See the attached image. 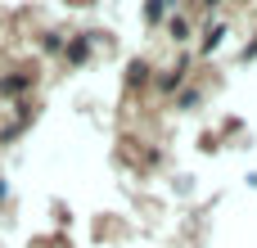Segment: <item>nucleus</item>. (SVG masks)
<instances>
[{
  "instance_id": "f257e3e1",
  "label": "nucleus",
  "mask_w": 257,
  "mask_h": 248,
  "mask_svg": "<svg viewBox=\"0 0 257 248\" xmlns=\"http://www.w3.org/2000/svg\"><path fill=\"white\" fill-rule=\"evenodd\" d=\"M27 86H32V77H27V72H18V77H5V81H0V90H5V95H18V90H27Z\"/></svg>"
},
{
  "instance_id": "f03ea898",
  "label": "nucleus",
  "mask_w": 257,
  "mask_h": 248,
  "mask_svg": "<svg viewBox=\"0 0 257 248\" xmlns=\"http://www.w3.org/2000/svg\"><path fill=\"white\" fill-rule=\"evenodd\" d=\"M86 54H90V41H86V36H81V41H72V45H68V59H72V63H81V59H86Z\"/></svg>"
},
{
  "instance_id": "7ed1b4c3",
  "label": "nucleus",
  "mask_w": 257,
  "mask_h": 248,
  "mask_svg": "<svg viewBox=\"0 0 257 248\" xmlns=\"http://www.w3.org/2000/svg\"><path fill=\"white\" fill-rule=\"evenodd\" d=\"M221 36H226V27H212V32L203 36V50H217V45H221Z\"/></svg>"
},
{
  "instance_id": "20e7f679",
  "label": "nucleus",
  "mask_w": 257,
  "mask_h": 248,
  "mask_svg": "<svg viewBox=\"0 0 257 248\" xmlns=\"http://www.w3.org/2000/svg\"><path fill=\"white\" fill-rule=\"evenodd\" d=\"M145 77H149V68H145V63H140V59H136V63H131V68H126V81H145Z\"/></svg>"
},
{
  "instance_id": "39448f33",
  "label": "nucleus",
  "mask_w": 257,
  "mask_h": 248,
  "mask_svg": "<svg viewBox=\"0 0 257 248\" xmlns=\"http://www.w3.org/2000/svg\"><path fill=\"white\" fill-rule=\"evenodd\" d=\"M176 86H181V68H176V72H167V77H163V90H176Z\"/></svg>"
}]
</instances>
